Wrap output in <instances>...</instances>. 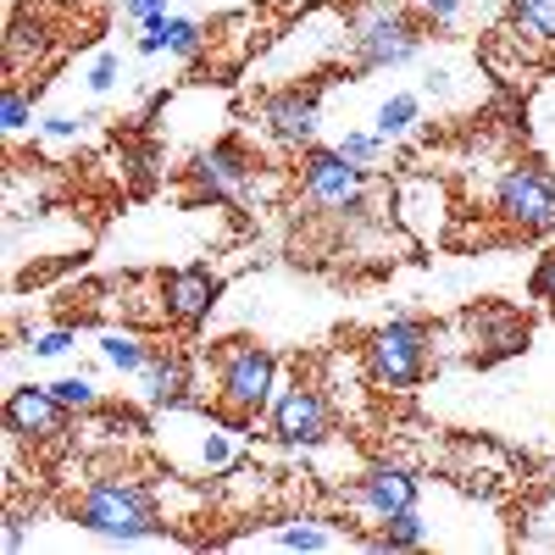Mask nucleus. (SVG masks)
Returning <instances> with one entry per match:
<instances>
[{"mask_svg": "<svg viewBox=\"0 0 555 555\" xmlns=\"http://www.w3.org/2000/svg\"><path fill=\"white\" fill-rule=\"evenodd\" d=\"M428 544V522H423V512H400V517H389L378 533H373V550H423Z\"/></svg>", "mask_w": 555, "mask_h": 555, "instance_id": "nucleus-21", "label": "nucleus"}, {"mask_svg": "<svg viewBox=\"0 0 555 555\" xmlns=\"http://www.w3.org/2000/svg\"><path fill=\"white\" fill-rule=\"evenodd\" d=\"M151 356H156V345L139 334V328H106L101 334V361L117 366V373H145Z\"/></svg>", "mask_w": 555, "mask_h": 555, "instance_id": "nucleus-17", "label": "nucleus"}, {"mask_svg": "<svg viewBox=\"0 0 555 555\" xmlns=\"http://www.w3.org/2000/svg\"><path fill=\"white\" fill-rule=\"evenodd\" d=\"M261 128L284 151H311L322 128V83H278L261 95Z\"/></svg>", "mask_w": 555, "mask_h": 555, "instance_id": "nucleus-12", "label": "nucleus"}, {"mask_svg": "<svg viewBox=\"0 0 555 555\" xmlns=\"http://www.w3.org/2000/svg\"><path fill=\"white\" fill-rule=\"evenodd\" d=\"M145 34H151V28H145ZM162 51L178 56V62H201V51H206V28H201L195 17H172V12H167V23H162Z\"/></svg>", "mask_w": 555, "mask_h": 555, "instance_id": "nucleus-20", "label": "nucleus"}, {"mask_svg": "<svg viewBox=\"0 0 555 555\" xmlns=\"http://www.w3.org/2000/svg\"><path fill=\"white\" fill-rule=\"evenodd\" d=\"M139 378H145V400L156 411H178V405L195 400V366H190V356H183V350H156Z\"/></svg>", "mask_w": 555, "mask_h": 555, "instance_id": "nucleus-14", "label": "nucleus"}, {"mask_svg": "<svg viewBox=\"0 0 555 555\" xmlns=\"http://www.w3.org/2000/svg\"><path fill=\"white\" fill-rule=\"evenodd\" d=\"M73 428V411L56 400L51 384H12L7 389V434L12 444H34V450H51L62 444Z\"/></svg>", "mask_w": 555, "mask_h": 555, "instance_id": "nucleus-11", "label": "nucleus"}, {"mask_svg": "<svg viewBox=\"0 0 555 555\" xmlns=\"http://www.w3.org/2000/svg\"><path fill=\"white\" fill-rule=\"evenodd\" d=\"M95 122V112L89 117H73V112H51V117H39V139H51V145H73V139Z\"/></svg>", "mask_w": 555, "mask_h": 555, "instance_id": "nucleus-25", "label": "nucleus"}, {"mask_svg": "<svg viewBox=\"0 0 555 555\" xmlns=\"http://www.w3.org/2000/svg\"><path fill=\"white\" fill-rule=\"evenodd\" d=\"M345 505L361 517V528H384L389 517L411 512V505H423V478L400 461H378V467H366L350 489H345Z\"/></svg>", "mask_w": 555, "mask_h": 555, "instance_id": "nucleus-9", "label": "nucleus"}, {"mask_svg": "<svg viewBox=\"0 0 555 555\" xmlns=\"http://www.w3.org/2000/svg\"><path fill=\"white\" fill-rule=\"evenodd\" d=\"M122 12H128L139 28H145L151 17H167V0H122Z\"/></svg>", "mask_w": 555, "mask_h": 555, "instance_id": "nucleus-30", "label": "nucleus"}, {"mask_svg": "<svg viewBox=\"0 0 555 555\" xmlns=\"http://www.w3.org/2000/svg\"><path fill=\"white\" fill-rule=\"evenodd\" d=\"M423 89H428V95H450V73H444V67H434Z\"/></svg>", "mask_w": 555, "mask_h": 555, "instance_id": "nucleus-32", "label": "nucleus"}, {"mask_svg": "<svg viewBox=\"0 0 555 555\" xmlns=\"http://www.w3.org/2000/svg\"><path fill=\"white\" fill-rule=\"evenodd\" d=\"M416 122H423V95H411V89L378 101V112H373V128L389 139V145H395V139H405V133H416Z\"/></svg>", "mask_w": 555, "mask_h": 555, "instance_id": "nucleus-19", "label": "nucleus"}, {"mask_svg": "<svg viewBox=\"0 0 555 555\" xmlns=\"http://www.w3.org/2000/svg\"><path fill=\"white\" fill-rule=\"evenodd\" d=\"M494 217L517 234H544L555 228V172L544 162H505L494 178Z\"/></svg>", "mask_w": 555, "mask_h": 555, "instance_id": "nucleus-7", "label": "nucleus"}, {"mask_svg": "<svg viewBox=\"0 0 555 555\" xmlns=\"http://www.w3.org/2000/svg\"><path fill=\"white\" fill-rule=\"evenodd\" d=\"M0 539H7V550H12V555H17V550H28V528H23V517H17V512L7 517V533H0Z\"/></svg>", "mask_w": 555, "mask_h": 555, "instance_id": "nucleus-31", "label": "nucleus"}, {"mask_svg": "<svg viewBox=\"0 0 555 555\" xmlns=\"http://www.w3.org/2000/svg\"><path fill=\"white\" fill-rule=\"evenodd\" d=\"M528 295H533V300H550V306H555V250H544V256L533 261V278H528Z\"/></svg>", "mask_w": 555, "mask_h": 555, "instance_id": "nucleus-28", "label": "nucleus"}, {"mask_svg": "<svg viewBox=\"0 0 555 555\" xmlns=\"http://www.w3.org/2000/svg\"><path fill=\"white\" fill-rule=\"evenodd\" d=\"M366 195H373V167H356L339 151L311 145L300 156V201L328 217V222H356L366 217Z\"/></svg>", "mask_w": 555, "mask_h": 555, "instance_id": "nucleus-5", "label": "nucleus"}, {"mask_svg": "<svg viewBox=\"0 0 555 555\" xmlns=\"http://www.w3.org/2000/svg\"><path fill=\"white\" fill-rule=\"evenodd\" d=\"M450 328L461 334V356L478 366H494L505 356L528 350V317L517 306H467Z\"/></svg>", "mask_w": 555, "mask_h": 555, "instance_id": "nucleus-10", "label": "nucleus"}, {"mask_svg": "<svg viewBox=\"0 0 555 555\" xmlns=\"http://www.w3.org/2000/svg\"><path fill=\"white\" fill-rule=\"evenodd\" d=\"M461 12H467V0H423V23L434 28H455Z\"/></svg>", "mask_w": 555, "mask_h": 555, "instance_id": "nucleus-29", "label": "nucleus"}, {"mask_svg": "<svg viewBox=\"0 0 555 555\" xmlns=\"http://www.w3.org/2000/svg\"><path fill=\"white\" fill-rule=\"evenodd\" d=\"M517 544L522 550H555V489L528 494L517 517Z\"/></svg>", "mask_w": 555, "mask_h": 555, "instance_id": "nucleus-18", "label": "nucleus"}, {"mask_svg": "<svg viewBox=\"0 0 555 555\" xmlns=\"http://www.w3.org/2000/svg\"><path fill=\"white\" fill-rule=\"evenodd\" d=\"M217 300H222V278L211 272V267H178V272H162V317L172 322V328H183V334H195L201 322L217 311Z\"/></svg>", "mask_w": 555, "mask_h": 555, "instance_id": "nucleus-13", "label": "nucleus"}, {"mask_svg": "<svg viewBox=\"0 0 555 555\" xmlns=\"http://www.w3.org/2000/svg\"><path fill=\"white\" fill-rule=\"evenodd\" d=\"M34 89H23L17 78H7V89H0V128H7V139L28 133L34 128Z\"/></svg>", "mask_w": 555, "mask_h": 555, "instance_id": "nucleus-22", "label": "nucleus"}, {"mask_svg": "<svg viewBox=\"0 0 555 555\" xmlns=\"http://www.w3.org/2000/svg\"><path fill=\"white\" fill-rule=\"evenodd\" d=\"M261 156L245 145L240 133H222L190 162V183H195V201H211V206H250L256 190H261Z\"/></svg>", "mask_w": 555, "mask_h": 555, "instance_id": "nucleus-6", "label": "nucleus"}, {"mask_svg": "<svg viewBox=\"0 0 555 555\" xmlns=\"http://www.w3.org/2000/svg\"><path fill=\"white\" fill-rule=\"evenodd\" d=\"M278 395V356L256 339L217 345V416L234 434H250Z\"/></svg>", "mask_w": 555, "mask_h": 555, "instance_id": "nucleus-2", "label": "nucleus"}, {"mask_svg": "<svg viewBox=\"0 0 555 555\" xmlns=\"http://www.w3.org/2000/svg\"><path fill=\"white\" fill-rule=\"evenodd\" d=\"M117 73H122V62L112 51H101L95 62H89V73H83V89H89V95H106V89L117 83Z\"/></svg>", "mask_w": 555, "mask_h": 555, "instance_id": "nucleus-27", "label": "nucleus"}, {"mask_svg": "<svg viewBox=\"0 0 555 555\" xmlns=\"http://www.w3.org/2000/svg\"><path fill=\"white\" fill-rule=\"evenodd\" d=\"M384 145H389V139L378 133V128H350L345 139H339V156L345 162H356V167H378V156H384Z\"/></svg>", "mask_w": 555, "mask_h": 555, "instance_id": "nucleus-23", "label": "nucleus"}, {"mask_svg": "<svg viewBox=\"0 0 555 555\" xmlns=\"http://www.w3.org/2000/svg\"><path fill=\"white\" fill-rule=\"evenodd\" d=\"M267 423H272V439L284 450H322L334 434V405L322 395V384L311 378H295V384H278L272 405H267Z\"/></svg>", "mask_w": 555, "mask_h": 555, "instance_id": "nucleus-8", "label": "nucleus"}, {"mask_svg": "<svg viewBox=\"0 0 555 555\" xmlns=\"http://www.w3.org/2000/svg\"><path fill=\"white\" fill-rule=\"evenodd\" d=\"M350 62L356 73L405 67L423 51V23L405 12V0H350Z\"/></svg>", "mask_w": 555, "mask_h": 555, "instance_id": "nucleus-3", "label": "nucleus"}, {"mask_svg": "<svg viewBox=\"0 0 555 555\" xmlns=\"http://www.w3.org/2000/svg\"><path fill=\"white\" fill-rule=\"evenodd\" d=\"M278 550H339V544H366L373 550V539H356V533H339V528H322L317 517H295L272 533Z\"/></svg>", "mask_w": 555, "mask_h": 555, "instance_id": "nucleus-16", "label": "nucleus"}, {"mask_svg": "<svg viewBox=\"0 0 555 555\" xmlns=\"http://www.w3.org/2000/svg\"><path fill=\"white\" fill-rule=\"evenodd\" d=\"M51 389H56V400H62L73 416H89V411L101 405V389H95V378H89V373H67V378H56Z\"/></svg>", "mask_w": 555, "mask_h": 555, "instance_id": "nucleus-24", "label": "nucleus"}, {"mask_svg": "<svg viewBox=\"0 0 555 555\" xmlns=\"http://www.w3.org/2000/svg\"><path fill=\"white\" fill-rule=\"evenodd\" d=\"M428 361H434V328L423 317H389L384 328H373L361 345L366 384L384 389V395L416 389L428 378Z\"/></svg>", "mask_w": 555, "mask_h": 555, "instance_id": "nucleus-4", "label": "nucleus"}, {"mask_svg": "<svg viewBox=\"0 0 555 555\" xmlns=\"http://www.w3.org/2000/svg\"><path fill=\"white\" fill-rule=\"evenodd\" d=\"M73 522L83 533H101L112 544H139V539H156L167 528L162 517V489L151 478H128V473H112V478H95L83 483V494L73 500Z\"/></svg>", "mask_w": 555, "mask_h": 555, "instance_id": "nucleus-1", "label": "nucleus"}, {"mask_svg": "<svg viewBox=\"0 0 555 555\" xmlns=\"http://www.w3.org/2000/svg\"><path fill=\"white\" fill-rule=\"evenodd\" d=\"M512 34L517 44H528L533 56L555 51V0H512Z\"/></svg>", "mask_w": 555, "mask_h": 555, "instance_id": "nucleus-15", "label": "nucleus"}, {"mask_svg": "<svg viewBox=\"0 0 555 555\" xmlns=\"http://www.w3.org/2000/svg\"><path fill=\"white\" fill-rule=\"evenodd\" d=\"M78 345V328H67V322H62V328H39V334H28V350L39 356V361H56V356H67Z\"/></svg>", "mask_w": 555, "mask_h": 555, "instance_id": "nucleus-26", "label": "nucleus"}]
</instances>
